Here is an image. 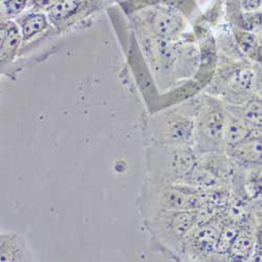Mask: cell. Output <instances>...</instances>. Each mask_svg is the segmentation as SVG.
Wrapping results in <instances>:
<instances>
[{
	"label": "cell",
	"instance_id": "6da1fadb",
	"mask_svg": "<svg viewBox=\"0 0 262 262\" xmlns=\"http://www.w3.org/2000/svg\"><path fill=\"white\" fill-rule=\"evenodd\" d=\"M200 158L193 146L150 143L146 151L148 180L185 184Z\"/></svg>",
	"mask_w": 262,
	"mask_h": 262
},
{
	"label": "cell",
	"instance_id": "7a4b0ae2",
	"mask_svg": "<svg viewBox=\"0 0 262 262\" xmlns=\"http://www.w3.org/2000/svg\"><path fill=\"white\" fill-rule=\"evenodd\" d=\"M145 223L162 212L199 210L202 206L201 191L186 184H170L148 180L139 199Z\"/></svg>",
	"mask_w": 262,
	"mask_h": 262
},
{
	"label": "cell",
	"instance_id": "3957f363",
	"mask_svg": "<svg viewBox=\"0 0 262 262\" xmlns=\"http://www.w3.org/2000/svg\"><path fill=\"white\" fill-rule=\"evenodd\" d=\"M198 223V210H181L162 212L145 224L154 242L165 253L184 260L187 236Z\"/></svg>",
	"mask_w": 262,
	"mask_h": 262
},
{
	"label": "cell",
	"instance_id": "277c9868",
	"mask_svg": "<svg viewBox=\"0 0 262 262\" xmlns=\"http://www.w3.org/2000/svg\"><path fill=\"white\" fill-rule=\"evenodd\" d=\"M226 105L213 98L204 100L195 115L193 147L201 156L225 152Z\"/></svg>",
	"mask_w": 262,
	"mask_h": 262
},
{
	"label": "cell",
	"instance_id": "5b68a950",
	"mask_svg": "<svg viewBox=\"0 0 262 262\" xmlns=\"http://www.w3.org/2000/svg\"><path fill=\"white\" fill-rule=\"evenodd\" d=\"M195 113L172 111L151 120L148 131L150 143L176 146H193Z\"/></svg>",
	"mask_w": 262,
	"mask_h": 262
},
{
	"label": "cell",
	"instance_id": "8992f818",
	"mask_svg": "<svg viewBox=\"0 0 262 262\" xmlns=\"http://www.w3.org/2000/svg\"><path fill=\"white\" fill-rule=\"evenodd\" d=\"M255 70L252 65L240 62L230 64L221 70L213 85L215 94L220 95L227 104L240 105L254 92Z\"/></svg>",
	"mask_w": 262,
	"mask_h": 262
},
{
	"label": "cell",
	"instance_id": "52a82bcc",
	"mask_svg": "<svg viewBox=\"0 0 262 262\" xmlns=\"http://www.w3.org/2000/svg\"><path fill=\"white\" fill-rule=\"evenodd\" d=\"M223 222L196 224L187 236L184 260H216V244Z\"/></svg>",
	"mask_w": 262,
	"mask_h": 262
},
{
	"label": "cell",
	"instance_id": "ba28073f",
	"mask_svg": "<svg viewBox=\"0 0 262 262\" xmlns=\"http://www.w3.org/2000/svg\"><path fill=\"white\" fill-rule=\"evenodd\" d=\"M146 25L154 38L174 41L184 32L186 24L183 17L168 9H156L146 15Z\"/></svg>",
	"mask_w": 262,
	"mask_h": 262
},
{
	"label": "cell",
	"instance_id": "9c48e42d",
	"mask_svg": "<svg viewBox=\"0 0 262 262\" xmlns=\"http://www.w3.org/2000/svg\"><path fill=\"white\" fill-rule=\"evenodd\" d=\"M226 154L239 166L262 165V129H254L244 141L228 148Z\"/></svg>",
	"mask_w": 262,
	"mask_h": 262
},
{
	"label": "cell",
	"instance_id": "30bf717a",
	"mask_svg": "<svg viewBox=\"0 0 262 262\" xmlns=\"http://www.w3.org/2000/svg\"><path fill=\"white\" fill-rule=\"evenodd\" d=\"M2 256L0 259L7 261H34L35 257L28 245L27 240L18 234H2Z\"/></svg>",
	"mask_w": 262,
	"mask_h": 262
},
{
	"label": "cell",
	"instance_id": "8fae6325",
	"mask_svg": "<svg viewBox=\"0 0 262 262\" xmlns=\"http://www.w3.org/2000/svg\"><path fill=\"white\" fill-rule=\"evenodd\" d=\"M257 247V235L249 227H242L233 242L228 255V260L250 261L255 259Z\"/></svg>",
	"mask_w": 262,
	"mask_h": 262
},
{
	"label": "cell",
	"instance_id": "7c38bea8",
	"mask_svg": "<svg viewBox=\"0 0 262 262\" xmlns=\"http://www.w3.org/2000/svg\"><path fill=\"white\" fill-rule=\"evenodd\" d=\"M24 43L23 34L18 24L13 20H6L2 24V65L15 59Z\"/></svg>",
	"mask_w": 262,
	"mask_h": 262
},
{
	"label": "cell",
	"instance_id": "4fadbf2b",
	"mask_svg": "<svg viewBox=\"0 0 262 262\" xmlns=\"http://www.w3.org/2000/svg\"><path fill=\"white\" fill-rule=\"evenodd\" d=\"M226 109H227V116H226L224 141H225V148L227 150L228 148L235 146L236 144L240 143L246 138H248L253 133L254 128H252L237 114L230 111L227 106H226Z\"/></svg>",
	"mask_w": 262,
	"mask_h": 262
},
{
	"label": "cell",
	"instance_id": "5bb4252c",
	"mask_svg": "<svg viewBox=\"0 0 262 262\" xmlns=\"http://www.w3.org/2000/svg\"><path fill=\"white\" fill-rule=\"evenodd\" d=\"M230 111L244 119L252 128L262 129V98L253 95L240 105L227 104Z\"/></svg>",
	"mask_w": 262,
	"mask_h": 262
},
{
	"label": "cell",
	"instance_id": "9a60e30c",
	"mask_svg": "<svg viewBox=\"0 0 262 262\" xmlns=\"http://www.w3.org/2000/svg\"><path fill=\"white\" fill-rule=\"evenodd\" d=\"M49 26L50 19L49 16L46 14L35 12L25 16L19 21V27L21 30V34H23L24 43L29 42L37 35L45 32L49 28Z\"/></svg>",
	"mask_w": 262,
	"mask_h": 262
},
{
	"label": "cell",
	"instance_id": "2e32d148",
	"mask_svg": "<svg viewBox=\"0 0 262 262\" xmlns=\"http://www.w3.org/2000/svg\"><path fill=\"white\" fill-rule=\"evenodd\" d=\"M81 8L80 0H56L50 8L48 16L52 24L59 26L74 17Z\"/></svg>",
	"mask_w": 262,
	"mask_h": 262
},
{
	"label": "cell",
	"instance_id": "e0dca14e",
	"mask_svg": "<svg viewBox=\"0 0 262 262\" xmlns=\"http://www.w3.org/2000/svg\"><path fill=\"white\" fill-rule=\"evenodd\" d=\"M235 37L240 51L253 60L259 47L258 36L249 31H236Z\"/></svg>",
	"mask_w": 262,
	"mask_h": 262
},
{
	"label": "cell",
	"instance_id": "ac0fdd59",
	"mask_svg": "<svg viewBox=\"0 0 262 262\" xmlns=\"http://www.w3.org/2000/svg\"><path fill=\"white\" fill-rule=\"evenodd\" d=\"M28 6V0H4L2 2L3 14L5 17H17L23 13Z\"/></svg>",
	"mask_w": 262,
	"mask_h": 262
},
{
	"label": "cell",
	"instance_id": "d6986e66",
	"mask_svg": "<svg viewBox=\"0 0 262 262\" xmlns=\"http://www.w3.org/2000/svg\"><path fill=\"white\" fill-rule=\"evenodd\" d=\"M240 8L246 13H256L262 10V0H240Z\"/></svg>",
	"mask_w": 262,
	"mask_h": 262
},
{
	"label": "cell",
	"instance_id": "ffe728a7",
	"mask_svg": "<svg viewBox=\"0 0 262 262\" xmlns=\"http://www.w3.org/2000/svg\"><path fill=\"white\" fill-rule=\"evenodd\" d=\"M254 93H255L256 96L262 98V65H260V69L258 71L255 70Z\"/></svg>",
	"mask_w": 262,
	"mask_h": 262
},
{
	"label": "cell",
	"instance_id": "44dd1931",
	"mask_svg": "<svg viewBox=\"0 0 262 262\" xmlns=\"http://www.w3.org/2000/svg\"><path fill=\"white\" fill-rule=\"evenodd\" d=\"M258 38H259V47L253 60L256 61L259 65H262V37H258Z\"/></svg>",
	"mask_w": 262,
	"mask_h": 262
},
{
	"label": "cell",
	"instance_id": "7402d4cb",
	"mask_svg": "<svg viewBox=\"0 0 262 262\" xmlns=\"http://www.w3.org/2000/svg\"><path fill=\"white\" fill-rule=\"evenodd\" d=\"M34 3L36 6L43 8V7H48V6H53L55 4L54 0H34Z\"/></svg>",
	"mask_w": 262,
	"mask_h": 262
},
{
	"label": "cell",
	"instance_id": "603a6c76",
	"mask_svg": "<svg viewBox=\"0 0 262 262\" xmlns=\"http://www.w3.org/2000/svg\"><path fill=\"white\" fill-rule=\"evenodd\" d=\"M2 2H4V0H2Z\"/></svg>",
	"mask_w": 262,
	"mask_h": 262
}]
</instances>
